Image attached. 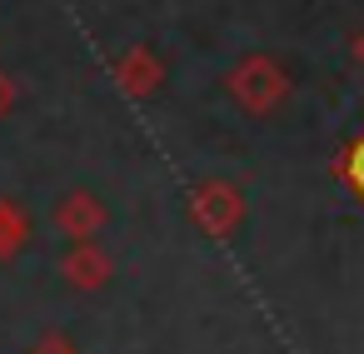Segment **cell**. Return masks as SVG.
Masks as SVG:
<instances>
[{
  "label": "cell",
  "mask_w": 364,
  "mask_h": 354,
  "mask_svg": "<svg viewBox=\"0 0 364 354\" xmlns=\"http://www.w3.org/2000/svg\"><path fill=\"white\" fill-rule=\"evenodd\" d=\"M334 175H339V180H344V185H349V190L364 200V135L344 145V155L334 160Z\"/></svg>",
  "instance_id": "obj_7"
},
{
  "label": "cell",
  "mask_w": 364,
  "mask_h": 354,
  "mask_svg": "<svg viewBox=\"0 0 364 354\" xmlns=\"http://www.w3.org/2000/svg\"><path fill=\"white\" fill-rule=\"evenodd\" d=\"M354 65H359V70H364V31H359V36H354Z\"/></svg>",
  "instance_id": "obj_10"
},
{
  "label": "cell",
  "mask_w": 364,
  "mask_h": 354,
  "mask_svg": "<svg viewBox=\"0 0 364 354\" xmlns=\"http://www.w3.org/2000/svg\"><path fill=\"white\" fill-rule=\"evenodd\" d=\"M31 354H75V349H70V344H65L60 334H50V339H41V344H36Z\"/></svg>",
  "instance_id": "obj_8"
},
{
  "label": "cell",
  "mask_w": 364,
  "mask_h": 354,
  "mask_svg": "<svg viewBox=\"0 0 364 354\" xmlns=\"http://www.w3.org/2000/svg\"><path fill=\"white\" fill-rule=\"evenodd\" d=\"M11 105H16V80H11L6 70H0V115H6Z\"/></svg>",
  "instance_id": "obj_9"
},
{
  "label": "cell",
  "mask_w": 364,
  "mask_h": 354,
  "mask_svg": "<svg viewBox=\"0 0 364 354\" xmlns=\"http://www.w3.org/2000/svg\"><path fill=\"white\" fill-rule=\"evenodd\" d=\"M105 225V205L90 195V190H70L60 205H55V230L65 240H95Z\"/></svg>",
  "instance_id": "obj_4"
},
{
  "label": "cell",
  "mask_w": 364,
  "mask_h": 354,
  "mask_svg": "<svg viewBox=\"0 0 364 354\" xmlns=\"http://www.w3.org/2000/svg\"><path fill=\"white\" fill-rule=\"evenodd\" d=\"M225 85H230V95H235V105H240L245 115H269V110H279L284 95H289V75H284V65H279L274 55H245V60L225 75Z\"/></svg>",
  "instance_id": "obj_1"
},
{
  "label": "cell",
  "mask_w": 364,
  "mask_h": 354,
  "mask_svg": "<svg viewBox=\"0 0 364 354\" xmlns=\"http://www.w3.org/2000/svg\"><path fill=\"white\" fill-rule=\"evenodd\" d=\"M26 240H31V220H26V210H21L16 200L0 195V259H11Z\"/></svg>",
  "instance_id": "obj_6"
},
{
  "label": "cell",
  "mask_w": 364,
  "mask_h": 354,
  "mask_svg": "<svg viewBox=\"0 0 364 354\" xmlns=\"http://www.w3.org/2000/svg\"><path fill=\"white\" fill-rule=\"evenodd\" d=\"M60 269H65V279H70L75 289H95V284L110 279V254H105L95 240H75V245L65 250Z\"/></svg>",
  "instance_id": "obj_5"
},
{
  "label": "cell",
  "mask_w": 364,
  "mask_h": 354,
  "mask_svg": "<svg viewBox=\"0 0 364 354\" xmlns=\"http://www.w3.org/2000/svg\"><path fill=\"white\" fill-rule=\"evenodd\" d=\"M190 220H195V230L210 235V240L235 235V225L245 220V195H240V185H230V180H200V185L190 190Z\"/></svg>",
  "instance_id": "obj_2"
},
{
  "label": "cell",
  "mask_w": 364,
  "mask_h": 354,
  "mask_svg": "<svg viewBox=\"0 0 364 354\" xmlns=\"http://www.w3.org/2000/svg\"><path fill=\"white\" fill-rule=\"evenodd\" d=\"M160 80H165V65H160V55H155L150 45H130V50L115 60V85H120L125 95H135V100L155 95Z\"/></svg>",
  "instance_id": "obj_3"
}]
</instances>
